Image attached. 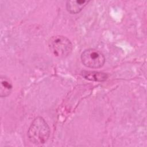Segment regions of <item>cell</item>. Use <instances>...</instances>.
<instances>
[{"instance_id":"6da1fadb","label":"cell","mask_w":147,"mask_h":147,"mask_svg":"<svg viewBox=\"0 0 147 147\" xmlns=\"http://www.w3.org/2000/svg\"><path fill=\"white\" fill-rule=\"evenodd\" d=\"M50 135V129L45 119L41 117L34 119L28 130L29 140L36 145L45 143Z\"/></svg>"},{"instance_id":"7a4b0ae2","label":"cell","mask_w":147,"mask_h":147,"mask_svg":"<svg viewBox=\"0 0 147 147\" xmlns=\"http://www.w3.org/2000/svg\"><path fill=\"white\" fill-rule=\"evenodd\" d=\"M48 47L55 56L60 58L68 56L72 50L71 41L66 37L60 35L52 36L49 40Z\"/></svg>"},{"instance_id":"3957f363","label":"cell","mask_w":147,"mask_h":147,"mask_svg":"<svg viewBox=\"0 0 147 147\" xmlns=\"http://www.w3.org/2000/svg\"><path fill=\"white\" fill-rule=\"evenodd\" d=\"M81 60L83 64L90 68H99L103 66L105 57L100 51L89 48L84 50L81 55Z\"/></svg>"},{"instance_id":"277c9868","label":"cell","mask_w":147,"mask_h":147,"mask_svg":"<svg viewBox=\"0 0 147 147\" xmlns=\"http://www.w3.org/2000/svg\"><path fill=\"white\" fill-rule=\"evenodd\" d=\"M82 76L86 79L94 82H104L108 78L107 74L94 71H82Z\"/></svg>"},{"instance_id":"5b68a950","label":"cell","mask_w":147,"mask_h":147,"mask_svg":"<svg viewBox=\"0 0 147 147\" xmlns=\"http://www.w3.org/2000/svg\"><path fill=\"white\" fill-rule=\"evenodd\" d=\"M88 2V1L85 0L68 1L66 3V8L71 14H77L84 8Z\"/></svg>"},{"instance_id":"8992f818","label":"cell","mask_w":147,"mask_h":147,"mask_svg":"<svg viewBox=\"0 0 147 147\" xmlns=\"http://www.w3.org/2000/svg\"><path fill=\"white\" fill-rule=\"evenodd\" d=\"M13 86L11 80L6 76L1 75V86H0V96L1 97H6L11 92Z\"/></svg>"}]
</instances>
